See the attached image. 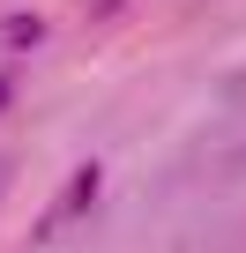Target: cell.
<instances>
[{
    "label": "cell",
    "instance_id": "obj_1",
    "mask_svg": "<svg viewBox=\"0 0 246 253\" xmlns=\"http://www.w3.org/2000/svg\"><path fill=\"white\" fill-rule=\"evenodd\" d=\"M90 201H97V164H82V171L67 179V194H60V201H52V216H45V238H52V231L67 223V216H82Z\"/></svg>",
    "mask_w": 246,
    "mask_h": 253
},
{
    "label": "cell",
    "instance_id": "obj_2",
    "mask_svg": "<svg viewBox=\"0 0 246 253\" xmlns=\"http://www.w3.org/2000/svg\"><path fill=\"white\" fill-rule=\"evenodd\" d=\"M0 194H8V157H0Z\"/></svg>",
    "mask_w": 246,
    "mask_h": 253
},
{
    "label": "cell",
    "instance_id": "obj_3",
    "mask_svg": "<svg viewBox=\"0 0 246 253\" xmlns=\"http://www.w3.org/2000/svg\"><path fill=\"white\" fill-rule=\"evenodd\" d=\"M0 104H8V82H0Z\"/></svg>",
    "mask_w": 246,
    "mask_h": 253
}]
</instances>
